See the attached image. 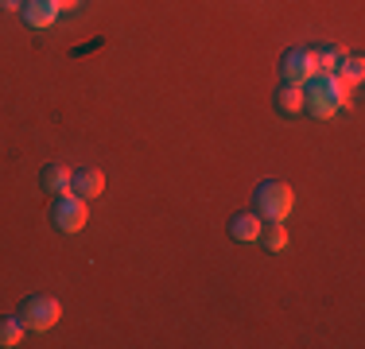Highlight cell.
I'll return each instance as SVG.
<instances>
[{"label":"cell","instance_id":"obj_6","mask_svg":"<svg viewBox=\"0 0 365 349\" xmlns=\"http://www.w3.org/2000/svg\"><path fill=\"white\" fill-rule=\"evenodd\" d=\"M71 194L86 198V202L101 198V194H106V174H101L98 167H82V171H74V179H71Z\"/></svg>","mask_w":365,"mask_h":349},{"label":"cell","instance_id":"obj_16","mask_svg":"<svg viewBox=\"0 0 365 349\" xmlns=\"http://www.w3.org/2000/svg\"><path fill=\"white\" fill-rule=\"evenodd\" d=\"M78 4H82V0H58V12H74Z\"/></svg>","mask_w":365,"mask_h":349},{"label":"cell","instance_id":"obj_1","mask_svg":"<svg viewBox=\"0 0 365 349\" xmlns=\"http://www.w3.org/2000/svg\"><path fill=\"white\" fill-rule=\"evenodd\" d=\"M350 90L354 85H346L338 74H319L303 85V109H311V117L319 120H330L338 109L350 105Z\"/></svg>","mask_w":365,"mask_h":349},{"label":"cell","instance_id":"obj_8","mask_svg":"<svg viewBox=\"0 0 365 349\" xmlns=\"http://www.w3.org/2000/svg\"><path fill=\"white\" fill-rule=\"evenodd\" d=\"M260 229H264V222H260L257 209H241V214L230 217V237L241 241V244H253L260 237Z\"/></svg>","mask_w":365,"mask_h":349},{"label":"cell","instance_id":"obj_12","mask_svg":"<svg viewBox=\"0 0 365 349\" xmlns=\"http://www.w3.org/2000/svg\"><path fill=\"white\" fill-rule=\"evenodd\" d=\"M311 55H315V66H319V74H338V66H342L346 51H342V47H315Z\"/></svg>","mask_w":365,"mask_h":349},{"label":"cell","instance_id":"obj_5","mask_svg":"<svg viewBox=\"0 0 365 349\" xmlns=\"http://www.w3.org/2000/svg\"><path fill=\"white\" fill-rule=\"evenodd\" d=\"M280 74H284V82H288V85H307L311 78H319L315 55H311L307 47L288 51V55H284V63H280Z\"/></svg>","mask_w":365,"mask_h":349},{"label":"cell","instance_id":"obj_4","mask_svg":"<svg viewBox=\"0 0 365 349\" xmlns=\"http://www.w3.org/2000/svg\"><path fill=\"white\" fill-rule=\"evenodd\" d=\"M90 222V209H86V198L78 194H55V206H51V225L58 233H78Z\"/></svg>","mask_w":365,"mask_h":349},{"label":"cell","instance_id":"obj_14","mask_svg":"<svg viewBox=\"0 0 365 349\" xmlns=\"http://www.w3.org/2000/svg\"><path fill=\"white\" fill-rule=\"evenodd\" d=\"M338 78H342L346 85H358L361 78H365V66H361V58H350V55H346V58H342V66H338Z\"/></svg>","mask_w":365,"mask_h":349},{"label":"cell","instance_id":"obj_13","mask_svg":"<svg viewBox=\"0 0 365 349\" xmlns=\"http://www.w3.org/2000/svg\"><path fill=\"white\" fill-rule=\"evenodd\" d=\"M260 244H264L268 252H284L288 249V229H284V222H268V229H260Z\"/></svg>","mask_w":365,"mask_h":349},{"label":"cell","instance_id":"obj_9","mask_svg":"<svg viewBox=\"0 0 365 349\" xmlns=\"http://www.w3.org/2000/svg\"><path fill=\"white\" fill-rule=\"evenodd\" d=\"M71 179H74V171L63 167V163H47L39 174L43 190H51V194H71Z\"/></svg>","mask_w":365,"mask_h":349},{"label":"cell","instance_id":"obj_10","mask_svg":"<svg viewBox=\"0 0 365 349\" xmlns=\"http://www.w3.org/2000/svg\"><path fill=\"white\" fill-rule=\"evenodd\" d=\"M276 109L295 117V113H303V85H288L284 82L280 90H276Z\"/></svg>","mask_w":365,"mask_h":349},{"label":"cell","instance_id":"obj_15","mask_svg":"<svg viewBox=\"0 0 365 349\" xmlns=\"http://www.w3.org/2000/svg\"><path fill=\"white\" fill-rule=\"evenodd\" d=\"M24 0H0V12H20Z\"/></svg>","mask_w":365,"mask_h":349},{"label":"cell","instance_id":"obj_3","mask_svg":"<svg viewBox=\"0 0 365 349\" xmlns=\"http://www.w3.org/2000/svg\"><path fill=\"white\" fill-rule=\"evenodd\" d=\"M58 318H63V303H58L55 295H31V299H24V307H20V322L28 330H36V334L51 330Z\"/></svg>","mask_w":365,"mask_h":349},{"label":"cell","instance_id":"obj_7","mask_svg":"<svg viewBox=\"0 0 365 349\" xmlns=\"http://www.w3.org/2000/svg\"><path fill=\"white\" fill-rule=\"evenodd\" d=\"M20 16L31 24L36 31H47L51 24L58 20V0H24Z\"/></svg>","mask_w":365,"mask_h":349},{"label":"cell","instance_id":"obj_11","mask_svg":"<svg viewBox=\"0 0 365 349\" xmlns=\"http://www.w3.org/2000/svg\"><path fill=\"white\" fill-rule=\"evenodd\" d=\"M24 334H28V326L20 322V314L16 318H0V349H16L24 342Z\"/></svg>","mask_w":365,"mask_h":349},{"label":"cell","instance_id":"obj_2","mask_svg":"<svg viewBox=\"0 0 365 349\" xmlns=\"http://www.w3.org/2000/svg\"><path fill=\"white\" fill-rule=\"evenodd\" d=\"M292 206H295V194L288 182H280V179H264L253 194V209L260 214V222H288Z\"/></svg>","mask_w":365,"mask_h":349}]
</instances>
